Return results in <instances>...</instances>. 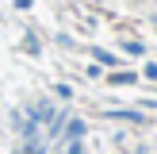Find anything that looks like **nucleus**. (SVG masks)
<instances>
[{
  "mask_svg": "<svg viewBox=\"0 0 157 154\" xmlns=\"http://www.w3.org/2000/svg\"><path fill=\"white\" fill-rule=\"evenodd\" d=\"M65 131H69V143H81V135H84V123H81V120H69V127H65Z\"/></svg>",
  "mask_w": 157,
  "mask_h": 154,
  "instance_id": "nucleus-1",
  "label": "nucleus"
}]
</instances>
